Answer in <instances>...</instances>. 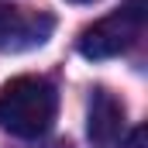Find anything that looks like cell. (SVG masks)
Here are the masks:
<instances>
[{"label":"cell","mask_w":148,"mask_h":148,"mask_svg":"<svg viewBox=\"0 0 148 148\" xmlns=\"http://www.w3.org/2000/svg\"><path fill=\"white\" fill-rule=\"evenodd\" d=\"M59 114V93L41 76H17L0 90V127L14 138H41Z\"/></svg>","instance_id":"1"},{"label":"cell","mask_w":148,"mask_h":148,"mask_svg":"<svg viewBox=\"0 0 148 148\" xmlns=\"http://www.w3.org/2000/svg\"><path fill=\"white\" fill-rule=\"evenodd\" d=\"M145 14H148V0H127V3H121L114 14L100 17L90 28H83V35H79V55L100 62V59H114V55L127 52L141 38V31H145Z\"/></svg>","instance_id":"2"},{"label":"cell","mask_w":148,"mask_h":148,"mask_svg":"<svg viewBox=\"0 0 148 148\" xmlns=\"http://www.w3.org/2000/svg\"><path fill=\"white\" fill-rule=\"evenodd\" d=\"M55 31V17L48 10L24 3H0V52L17 55L45 45Z\"/></svg>","instance_id":"3"},{"label":"cell","mask_w":148,"mask_h":148,"mask_svg":"<svg viewBox=\"0 0 148 148\" xmlns=\"http://www.w3.org/2000/svg\"><path fill=\"white\" fill-rule=\"evenodd\" d=\"M124 103L114 97L110 90H93V97H90V117H86V134H90V141L93 148H114L121 141V134H124Z\"/></svg>","instance_id":"4"},{"label":"cell","mask_w":148,"mask_h":148,"mask_svg":"<svg viewBox=\"0 0 148 148\" xmlns=\"http://www.w3.org/2000/svg\"><path fill=\"white\" fill-rule=\"evenodd\" d=\"M114 148H145V127H134L127 141H121V145H114Z\"/></svg>","instance_id":"5"},{"label":"cell","mask_w":148,"mask_h":148,"mask_svg":"<svg viewBox=\"0 0 148 148\" xmlns=\"http://www.w3.org/2000/svg\"><path fill=\"white\" fill-rule=\"evenodd\" d=\"M48 148H73V145H62V141H59V145H48Z\"/></svg>","instance_id":"6"}]
</instances>
